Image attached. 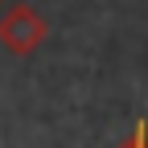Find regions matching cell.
Segmentation results:
<instances>
[{
	"instance_id": "1",
	"label": "cell",
	"mask_w": 148,
	"mask_h": 148,
	"mask_svg": "<svg viewBox=\"0 0 148 148\" xmlns=\"http://www.w3.org/2000/svg\"><path fill=\"white\" fill-rule=\"evenodd\" d=\"M45 37H49V21L33 4H12L8 12H0V45H4L8 53L29 58Z\"/></svg>"
},
{
	"instance_id": "2",
	"label": "cell",
	"mask_w": 148,
	"mask_h": 148,
	"mask_svg": "<svg viewBox=\"0 0 148 148\" xmlns=\"http://www.w3.org/2000/svg\"><path fill=\"white\" fill-rule=\"evenodd\" d=\"M119 148H148V119H136V127H132V136H127Z\"/></svg>"
}]
</instances>
